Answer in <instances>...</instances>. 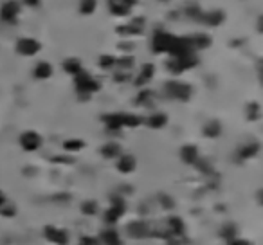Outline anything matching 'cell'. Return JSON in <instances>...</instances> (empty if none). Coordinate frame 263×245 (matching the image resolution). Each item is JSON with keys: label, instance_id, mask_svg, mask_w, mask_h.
<instances>
[{"label": "cell", "instance_id": "7a4b0ae2", "mask_svg": "<svg viewBox=\"0 0 263 245\" xmlns=\"http://www.w3.org/2000/svg\"><path fill=\"white\" fill-rule=\"evenodd\" d=\"M22 146L26 148V150H36L40 146V137L36 134H26V136H22Z\"/></svg>", "mask_w": 263, "mask_h": 245}, {"label": "cell", "instance_id": "8992f818", "mask_svg": "<svg viewBox=\"0 0 263 245\" xmlns=\"http://www.w3.org/2000/svg\"><path fill=\"white\" fill-rule=\"evenodd\" d=\"M96 7V0H83L81 2V11L83 13H90V11H94Z\"/></svg>", "mask_w": 263, "mask_h": 245}, {"label": "cell", "instance_id": "6da1fadb", "mask_svg": "<svg viewBox=\"0 0 263 245\" xmlns=\"http://www.w3.org/2000/svg\"><path fill=\"white\" fill-rule=\"evenodd\" d=\"M38 49H40L38 42H34L31 38H24V40L18 42V51H20L22 54H34Z\"/></svg>", "mask_w": 263, "mask_h": 245}, {"label": "cell", "instance_id": "52a82bcc", "mask_svg": "<svg viewBox=\"0 0 263 245\" xmlns=\"http://www.w3.org/2000/svg\"><path fill=\"white\" fill-rule=\"evenodd\" d=\"M164 115H155V119L152 121V125L153 126H161V125H164Z\"/></svg>", "mask_w": 263, "mask_h": 245}, {"label": "cell", "instance_id": "5b68a950", "mask_svg": "<svg viewBox=\"0 0 263 245\" xmlns=\"http://www.w3.org/2000/svg\"><path fill=\"white\" fill-rule=\"evenodd\" d=\"M34 74H36L38 78H49L51 76V65H47V63H40L36 67V70H34Z\"/></svg>", "mask_w": 263, "mask_h": 245}, {"label": "cell", "instance_id": "ba28073f", "mask_svg": "<svg viewBox=\"0 0 263 245\" xmlns=\"http://www.w3.org/2000/svg\"><path fill=\"white\" fill-rule=\"evenodd\" d=\"M26 4H29V5H36L38 4V0H24Z\"/></svg>", "mask_w": 263, "mask_h": 245}, {"label": "cell", "instance_id": "277c9868", "mask_svg": "<svg viewBox=\"0 0 263 245\" xmlns=\"http://www.w3.org/2000/svg\"><path fill=\"white\" fill-rule=\"evenodd\" d=\"M117 166H119V170H121V172H130V170H133L135 162H133V159H132V157H123Z\"/></svg>", "mask_w": 263, "mask_h": 245}, {"label": "cell", "instance_id": "3957f363", "mask_svg": "<svg viewBox=\"0 0 263 245\" xmlns=\"http://www.w3.org/2000/svg\"><path fill=\"white\" fill-rule=\"evenodd\" d=\"M16 13H18V5L15 2H7L2 7V18H5V20H13L16 16Z\"/></svg>", "mask_w": 263, "mask_h": 245}]
</instances>
